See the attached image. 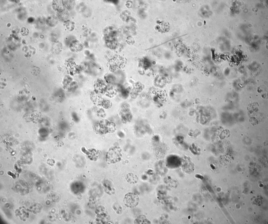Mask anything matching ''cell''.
I'll return each instance as SVG.
<instances>
[{"label": "cell", "mask_w": 268, "mask_h": 224, "mask_svg": "<svg viewBox=\"0 0 268 224\" xmlns=\"http://www.w3.org/2000/svg\"><path fill=\"white\" fill-rule=\"evenodd\" d=\"M125 179L127 182L133 184L138 182L139 178L137 175L132 173H129L126 175Z\"/></svg>", "instance_id": "3957f363"}, {"label": "cell", "mask_w": 268, "mask_h": 224, "mask_svg": "<svg viewBox=\"0 0 268 224\" xmlns=\"http://www.w3.org/2000/svg\"><path fill=\"white\" fill-rule=\"evenodd\" d=\"M40 72V68L37 66H34L33 67L31 71V73L34 76H37L39 74Z\"/></svg>", "instance_id": "277c9868"}, {"label": "cell", "mask_w": 268, "mask_h": 224, "mask_svg": "<svg viewBox=\"0 0 268 224\" xmlns=\"http://www.w3.org/2000/svg\"><path fill=\"white\" fill-rule=\"evenodd\" d=\"M122 157V150L119 146L110 147L107 152L105 159L107 162L111 164H115L120 162Z\"/></svg>", "instance_id": "6da1fadb"}, {"label": "cell", "mask_w": 268, "mask_h": 224, "mask_svg": "<svg viewBox=\"0 0 268 224\" xmlns=\"http://www.w3.org/2000/svg\"><path fill=\"white\" fill-rule=\"evenodd\" d=\"M140 198L138 195L133 193H129L124 196L123 199L124 205L126 207L133 208L139 204Z\"/></svg>", "instance_id": "7a4b0ae2"}]
</instances>
